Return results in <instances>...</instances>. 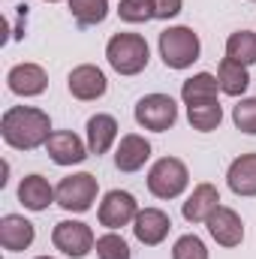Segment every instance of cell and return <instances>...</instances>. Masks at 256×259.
I'll return each mask as SVG.
<instances>
[{
  "instance_id": "1",
  "label": "cell",
  "mask_w": 256,
  "mask_h": 259,
  "mask_svg": "<svg viewBox=\"0 0 256 259\" xmlns=\"http://www.w3.org/2000/svg\"><path fill=\"white\" fill-rule=\"evenodd\" d=\"M0 136L15 151H33V148L49 142L52 118L42 109H33V106H12L0 118Z\"/></svg>"
},
{
  "instance_id": "2",
  "label": "cell",
  "mask_w": 256,
  "mask_h": 259,
  "mask_svg": "<svg viewBox=\"0 0 256 259\" xmlns=\"http://www.w3.org/2000/svg\"><path fill=\"white\" fill-rule=\"evenodd\" d=\"M106 61L121 75H139L151 61V49L139 33H115L106 46Z\"/></svg>"
},
{
  "instance_id": "3",
  "label": "cell",
  "mask_w": 256,
  "mask_h": 259,
  "mask_svg": "<svg viewBox=\"0 0 256 259\" xmlns=\"http://www.w3.org/2000/svg\"><path fill=\"white\" fill-rule=\"evenodd\" d=\"M202 42L193 33V27H169L160 33V58L169 69H187L199 61Z\"/></svg>"
},
{
  "instance_id": "4",
  "label": "cell",
  "mask_w": 256,
  "mask_h": 259,
  "mask_svg": "<svg viewBox=\"0 0 256 259\" xmlns=\"http://www.w3.org/2000/svg\"><path fill=\"white\" fill-rule=\"evenodd\" d=\"M190 184V172L178 157H163L148 172V190L157 199H178Z\"/></svg>"
},
{
  "instance_id": "5",
  "label": "cell",
  "mask_w": 256,
  "mask_h": 259,
  "mask_svg": "<svg viewBox=\"0 0 256 259\" xmlns=\"http://www.w3.org/2000/svg\"><path fill=\"white\" fill-rule=\"evenodd\" d=\"M97 190H100V184H97V178H94L91 172L66 175V178H61V184L55 187L58 205H61L64 211H72V214L91 211L94 202H97Z\"/></svg>"
},
{
  "instance_id": "6",
  "label": "cell",
  "mask_w": 256,
  "mask_h": 259,
  "mask_svg": "<svg viewBox=\"0 0 256 259\" xmlns=\"http://www.w3.org/2000/svg\"><path fill=\"white\" fill-rule=\"evenodd\" d=\"M133 115H136L139 127L154 130V133H166L178 121V106H175V100L169 94H148V97H142L136 103Z\"/></svg>"
},
{
  "instance_id": "7",
  "label": "cell",
  "mask_w": 256,
  "mask_h": 259,
  "mask_svg": "<svg viewBox=\"0 0 256 259\" xmlns=\"http://www.w3.org/2000/svg\"><path fill=\"white\" fill-rule=\"evenodd\" d=\"M52 244L69 259H84L97 247V238H94L88 223H81V220H61L52 229Z\"/></svg>"
},
{
  "instance_id": "8",
  "label": "cell",
  "mask_w": 256,
  "mask_h": 259,
  "mask_svg": "<svg viewBox=\"0 0 256 259\" xmlns=\"http://www.w3.org/2000/svg\"><path fill=\"white\" fill-rule=\"evenodd\" d=\"M136 214H139V202L127 190H109L100 202V211H97L100 223L106 229H112V232L121 229V226H130L136 220Z\"/></svg>"
},
{
  "instance_id": "9",
  "label": "cell",
  "mask_w": 256,
  "mask_h": 259,
  "mask_svg": "<svg viewBox=\"0 0 256 259\" xmlns=\"http://www.w3.org/2000/svg\"><path fill=\"white\" fill-rule=\"evenodd\" d=\"M66 84H69V94H72L75 100H81V103L100 100V97L106 94V88H109V81H106L103 69H100V66H94V64L75 66V69L69 72Z\"/></svg>"
},
{
  "instance_id": "10",
  "label": "cell",
  "mask_w": 256,
  "mask_h": 259,
  "mask_svg": "<svg viewBox=\"0 0 256 259\" xmlns=\"http://www.w3.org/2000/svg\"><path fill=\"white\" fill-rule=\"evenodd\" d=\"M205 223H208L211 238H214L220 247H238V244L244 241V223H241L238 211H232V208H226V205H220Z\"/></svg>"
},
{
  "instance_id": "11",
  "label": "cell",
  "mask_w": 256,
  "mask_h": 259,
  "mask_svg": "<svg viewBox=\"0 0 256 259\" xmlns=\"http://www.w3.org/2000/svg\"><path fill=\"white\" fill-rule=\"evenodd\" d=\"M169 229H172V220H169V214L160 211V208H145V211H139L136 220H133V235H136L145 247H157L160 241H166Z\"/></svg>"
},
{
  "instance_id": "12",
  "label": "cell",
  "mask_w": 256,
  "mask_h": 259,
  "mask_svg": "<svg viewBox=\"0 0 256 259\" xmlns=\"http://www.w3.org/2000/svg\"><path fill=\"white\" fill-rule=\"evenodd\" d=\"M46 151H49V157H52L58 166H78V163H84V157L91 154L88 145H84L75 133H69V130H55V133L49 136V142H46Z\"/></svg>"
},
{
  "instance_id": "13",
  "label": "cell",
  "mask_w": 256,
  "mask_h": 259,
  "mask_svg": "<svg viewBox=\"0 0 256 259\" xmlns=\"http://www.w3.org/2000/svg\"><path fill=\"white\" fill-rule=\"evenodd\" d=\"M33 238H36V226L27 217L3 214V220H0V244H3V250L21 253V250H27L33 244Z\"/></svg>"
},
{
  "instance_id": "14",
  "label": "cell",
  "mask_w": 256,
  "mask_h": 259,
  "mask_svg": "<svg viewBox=\"0 0 256 259\" xmlns=\"http://www.w3.org/2000/svg\"><path fill=\"white\" fill-rule=\"evenodd\" d=\"M6 84L18 97H39L49 88V75L39 64H15L6 75Z\"/></svg>"
},
{
  "instance_id": "15",
  "label": "cell",
  "mask_w": 256,
  "mask_h": 259,
  "mask_svg": "<svg viewBox=\"0 0 256 259\" xmlns=\"http://www.w3.org/2000/svg\"><path fill=\"white\" fill-rule=\"evenodd\" d=\"M148 160H151V142L145 136H139V133L121 136L118 151H115V166L121 172H139Z\"/></svg>"
},
{
  "instance_id": "16",
  "label": "cell",
  "mask_w": 256,
  "mask_h": 259,
  "mask_svg": "<svg viewBox=\"0 0 256 259\" xmlns=\"http://www.w3.org/2000/svg\"><path fill=\"white\" fill-rule=\"evenodd\" d=\"M217 208H220V193H217V187L208 184V181H202V184L193 187V193L187 196V202H184L181 211H184V220H187V223H205Z\"/></svg>"
},
{
  "instance_id": "17",
  "label": "cell",
  "mask_w": 256,
  "mask_h": 259,
  "mask_svg": "<svg viewBox=\"0 0 256 259\" xmlns=\"http://www.w3.org/2000/svg\"><path fill=\"white\" fill-rule=\"evenodd\" d=\"M18 202H21L27 211H46L52 202H58V193H55V187L49 184V178H42V175H27V178H21V184H18Z\"/></svg>"
},
{
  "instance_id": "18",
  "label": "cell",
  "mask_w": 256,
  "mask_h": 259,
  "mask_svg": "<svg viewBox=\"0 0 256 259\" xmlns=\"http://www.w3.org/2000/svg\"><path fill=\"white\" fill-rule=\"evenodd\" d=\"M226 184L235 196H256V154H241L226 172Z\"/></svg>"
},
{
  "instance_id": "19",
  "label": "cell",
  "mask_w": 256,
  "mask_h": 259,
  "mask_svg": "<svg viewBox=\"0 0 256 259\" xmlns=\"http://www.w3.org/2000/svg\"><path fill=\"white\" fill-rule=\"evenodd\" d=\"M118 139V121L112 115H94L88 118V151L91 154H106Z\"/></svg>"
},
{
  "instance_id": "20",
  "label": "cell",
  "mask_w": 256,
  "mask_h": 259,
  "mask_svg": "<svg viewBox=\"0 0 256 259\" xmlns=\"http://www.w3.org/2000/svg\"><path fill=\"white\" fill-rule=\"evenodd\" d=\"M217 91H220L217 75H211V72H196L193 78H187V81L181 84V100H184V106L208 103V100H217Z\"/></svg>"
},
{
  "instance_id": "21",
  "label": "cell",
  "mask_w": 256,
  "mask_h": 259,
  "mask_svg": "<svg viewBox=\"0 0 256 259\" xmlns=\"http://www.w3.org/2000/svg\"><path fill=\"white\" fill-rule=\"evenodd\" d=\"M217 84H220L223 94H229V97H241V94L247 91V84H250L247 66L235 64L232 58H223L220 66H217Z\"/></svg>"
},
{
  "instance_id": "22",
  "label": "cell",
  "mask_w": 256,
  "mask_h": 259,
  "mask_svg": "<svg viewBox=\"0 0 256 259\" xmlns=\"http://www.w3.org/2000/svg\"><path fill=\"white\" fill-rule=\"evenodd\" d=\"M187 121H190V127L199 130V133L217 130L220 121H223V106H220V100H208V103L187 106Z\"/></svg>"
},
{
  "instance_id": "23",
  "label": "cell",
  "mask_w": 256,
  "mask_h": 259,
  "mask_svg": "<svg viewBox=\"0 0 256 259\" xmlns=\"http://www.w3.org/2000/svg\"><path fill=\"white\" fill-rule=\"evenodd\" d=\"M226 58H232L241 66H253L256 64V33L250 30H235L226 39Z\"/></svg>"
},
{
  "instance_id": "24",
  "label": "cell",
  "mask_w": 256,
  "mask_h": 259,
  "mask_svg": "<svg viewBox=\"0 0 256 259\" xmlns=\"http://www.w3.org/2000/svg\"><path fill=\"white\" fill-rule=\"evenodd\" d=\"M69 12L81 27L103 24L109 15V0H69Z\"/></svg>"
},
{
  "instance_id": "25",
  "label": "cell",
  "mask_w": 256,
  "mask_h": 259,
  "mask_svg": "<svg viewBox=\"0 0 256 259\" xmlns=\"http://www.w3.org/2000/svg\"><path fill=\"white\" fill-rule=\"evenodd\" d=\"M118 15L127 24H145V21L157 18V3L154 0H121L118 3Z\"/></svg>"
},
{
  "instance_id": "26",
  "label": "cell",
  "mask_w": 256,
  "mask_h": 259,
  "mask_svg": "<svg viewBox=\"0 0 256 259\" xmlns=\"http://www.w3.org/2000/svg\"><path fill=\"white\" fill-rule=\"evenodd\" d=\"M97 259H130V244L118 235V232H106L97 238Z\"/></svg>"
},
{
  "instance_id": "27",
  "label": "cell",
  "mask_w": 256,
  "mask_h": 259,
  "mask_svg": "<svg viewBox=\"0 0 256 259\" xmlns=\"http://www.w3.org/2000/svg\"><path fill=\"white\" fill-rule=\"evenodd\" d=\"M172 259H208V247L199 235H181L172 247Z\"/></svg>"
},
{
  "instance_id": "28",
  "label": "cell",
  "mask_w": 256,
  "mask_h": 259,
  "mask_svg": "<svg viewBox=\"0 0 256 259\" xmlns=\"http://www.w3.org/2000/svg\"><path fill=\"white\" fill-rule=\"evenodd\" d=\"M232 121H235V127L241 130V133L256 136V100L253 97L235 103V109H232Z\"/></svg>"
},
{
  "instance_id": "29",
  "label": "cell",
  "mask_w": 256,
  "mask_h": 259,
  "mask_svg": "<svg viewBox=\"0 0 256 259\" xmlns=\"http://www.w3.org/2000/svg\"><path fill=\"white\" fill-rule=\"evenodd\" d=\"M157 3V18H175L184 6V0H154Z\"/></svg>"
},
{
  "instance_id": "30",
  "label": "cell",
  "mask_w": 256,
  "mask_h": 259,
  "mask_svg": "<svg viewBox=\"0 0 256 259\" xmlns=\"http://www.w3.org/2000/svg\"><path fill=\"white\" fill-rule=\"evenodd\" d=\"M36 259H55V256H36Z\"/></svg>"
},
{
  "instance_id": "31",
  "label": "cell",
  "mask_w": 256,
  "mask_h": 259,
  "mask_svg": "<svg viewBox=\"0 0 256 259\" xmlns=\"http://www.w3.org/2000/svg\"><path fill=\"white\" fill-rule=\"evenodd\" d=\"M49 3H58V0H49Z\"/></svg>"
},
{
  "instance_id": "32",
  "label": "cell",
  "mask_w": 256,
  "mask_h": 259,
  "mask_svg": "<svg viewBox=\"0 0 256 259\" xmlns=\"http://www.w3.org/2000/svg\"><path fill=\"white\" fill-rule=\"evenodd\" d=\"M253 3H256V0H253Z\"/></svg>"
}]
</instances>
